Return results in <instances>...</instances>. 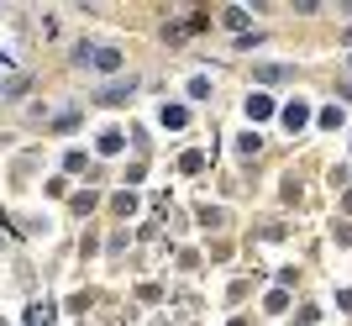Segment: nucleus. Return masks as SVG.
<instances>
[{"label": "nucleus", "instance_id": "obj_1", "mask_svg": "<svg viewBox=\"0 0 352 326\" xmlns=\"http://www.w3.org/2000/svg\"><path fill=\"white\" fill-rule=\"evenodd\" d=\"M305 121H310V111H305L300 100H289V105H284V127H289V132H300Z\"/></svg>", "mask_w": 352, "mask_h": 326}, {"label": "nucleus", "instance_id": "obj_2", "mask_svg": "<svg viewBox=\"0 0 352 326\" xmlns=\"http://www.w3.org/2000/svg\"><path fill=\"white\" fill-rule=\"evenodd\" d=\"M248 116L252 121H268V116H274V100H268V95H252V100H248Z\"/></svg>", "mask_w": 352, "mask_h": 326}, {"label": "nucleus", "instance_id": "obj_3", "mask_svg": "<svg viewBox=\"0 0 352 326\" xmlns=\"http://www.w3.org/2000/svg\"><path fill=\"white\" fill-rule=\"evenodd\" d=\"M163 127H184V105H163Z\"/></svg>", "mask_w": 352, "mask_h": 326}]
</instances>
